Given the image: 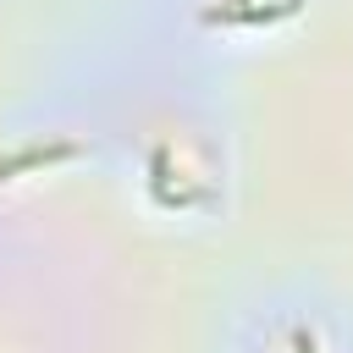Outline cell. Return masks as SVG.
Segmentation results:
<instances>
[{"instance_id":"obj_1","label":"cell","mask_w":353,"mask_h":353,"mask_svg":"<svg viewBox=\"0 0 353 353\" xmlns=\"http://www.w3.org/2000/svg\"><path fill=\"white\" fill-rule=\"evenodd\" d=\"M77 154H83V143H28V149H17V154H0V182H6V176H17V171H28V165L77 160Z\"/></svg>"},{"instance_id":"obj_2","label":"cell","mask_w":353,"mask_h":353,"mask_svg":"<svg viewBox=\"0 0 353 353\" xmlns=\"http://www.w3.org/2000/svg\"><path fill=\"white\" fill-rule=\"evenodd\" d=\"M303 0H276V6H210L204 22L221 28V22H276V17H292Z\"/></svg>"}]
</instances>
